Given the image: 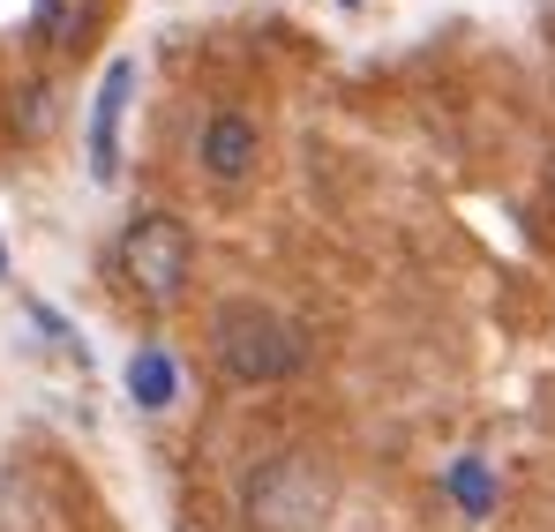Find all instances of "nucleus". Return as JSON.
I'll use <instances>...</instances> for the list:
<instances>
[{"label": "nucleus", "mask_w": 555, "mask_h": 532, "mask_svg": "<svg viewBox=\"0 0 555 532\" xmlns=\"http://www.w3.org/2000/svg\"><path fill=\"white\" fill-rule=\"evenodd\" d=\"M338 503V480L315 450H271L256 457L248 488H241V518L248 532H323Z\"/></svg>", "instance_id": "1"}, {"label": "nucleus", "mask_w": 555, "mask_h": 532, "mask_svg": "<svg viewBox=\"0 0 555 532\" xmlns=\"http://www.w3.org/2000/svg\"><path fill=\"white\" fill-rule=\"evenodd\" d=\"M210 353H218V367H225L233 382L256 390V382H285V375L308 367V330L285 323L263 300H225V308L210 315Z\"/></svg>", "instance_id": "2"}, {"label": "nucleus", "mask_w": 555, "mask_h": 532, "mask_svg": "<svg viewBox=\"0 0 555 532\" xmlns=\"http://www.w3.org/2000/svg\"><path fill=\"white\" fill-rule=\"evenodd\" d=\"M188 263H195V241H188V225L173 210L128 218V233H120V277H128L151 308H173L188 293Z\"/></svg>", "instance_id": "3"}, {"label": "nucleus", "mask_w": 555, "mask_h": 532, "mask_svg": "<svg viewBox=\"0 0 555 532\" xmlns=\"http://www.w3.org/2000/svg\"><path fill=\"white\" fill-rule=\"evenodd\" d=\"M256 158H263L256 120L248 113H210V128H203V173L218 180V187H241V180L256 173Z\"/></svg>", "instance_id": "4"}, {"label": "nucleus", "mask_w": 555, "mask_h": 532, "mask_svg": "<svg viewBox=\"0 0 555 532\" xmlns=\"http://www.w3.org/2000/svg\"><path fill=\"white\" fill-rule=\"evenodd\" d=\"M128 90H135V61H113L98 98H91V173L98 180L120 173V113H128Z\"/></svg>", "instance_id": "5"}, {"label": "nucleus", "mask_w": 555, "mask_h": 532, "mask_svg": "<svg viewBox=\"0 0 555 532\" xmlns=\"http://www.w3.org/2000/svg\"><path fill=\"white\" fill-rule=\"evenodd\" d=\"M128 398H135L143 413H166V405L181 398V367H173L166 346H135V360H128Z\"/></svg>", "instance_id": "6"}, {"label": "nucleus", "mask_w": 555, "mask_h": 532, "mask_svg": "<svg viewBox=\"0 0 555 532\" xmlns=\"http://www.w3.org/2000/svg\"><path fill=\"white\" fill-rule=\"evenodd\" d=\"M91 23H98V0H38V38L53 53H76L91 38Z\"/></svg>", "instance_id": "7"}, {"label": "nucleus", "mask_w": 555, "mask_h": 532, "mask_svg": "<svg viewBox=\"0 0 555 532\" xmlns=\"http://www.w3.org/2000/svg\"><path fill=\"white\" fill-rule=\"evenodd\" d=\"M443 488L459 495V510H465V518H488V510H495V472H488L480 457H459V465L443 472Z\"/></svg>", "instance_id": "8"}, {"label": "nucleus", "mask_w": 555, "mask_h": 532, "mask_svg": "<svg viewBox=\"0 0 555 532\" xmlns=\"http://www.w3.org/2000/svg\"><path fill=\"white\" fill-rule=\"evenodd\" d=\"M46 120H53V98L46 90H23V135H38Z\"/></svg>", "instance_id": "9"}, {"label": "nucleus", "mask_w": 555, "mask_h": 532, "mask_svg": "<svg viewBox=\"0 0 555 532\" xmlns=\"http://www.w3.org/2000/svg\"><path fill=\"white\" fill-rule=\"evenodd\" d=\"M346 8H361V0H346Z\"/></svg>", "instance_id": "10"}, {"label": "nucleus", "mask_w": 555, "mask_h": 532, "mask_svg": "<svg viewBox=\"0 0 555 532\" xmlns=\"http://www.w3.org/2000/svg\"><path fill=\"white\" fill-rule=\"evenodd\" d=\"M0 270H8V256H0Z\"/></svg>", "instance_id": "11"}]
</instances>
